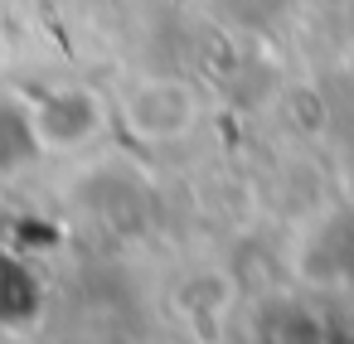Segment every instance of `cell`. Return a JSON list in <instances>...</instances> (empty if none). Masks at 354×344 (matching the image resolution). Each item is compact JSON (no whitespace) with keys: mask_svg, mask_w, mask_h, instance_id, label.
Listing matches in <instances>:
<instances>
[{"mask_svg":"<svg viewBox=\"0 0 354 344\" xmlns=\"http://www.w3.org/2000/svg\"><path fill=\"white\" fill-rule=\"evenodd\" d=\"M204 117L199 93L185 78H165V73H146L131 78L117 102H112V122L127 126V136L146 141V146H165V141H185Z\"/></svg>","mask_w":354,"mask_h":344,"instance_id":"obj_1","label":"cell"},{"mask_svg":"<svg viewBox=\"0 0 354 344\" xmlns=\"http://www.w3.org/2000/svg\"><path fill=\"white\" fill-rule=\"evenodd\" d=\"M107 126H112V102L83 83H59L39 93L25 112V131L44 155H73L93 146Z\"/></svg>","mask_w":354,"mask_h":344,"instance_id":"obj_2","label":"cell"}]
</instances>
